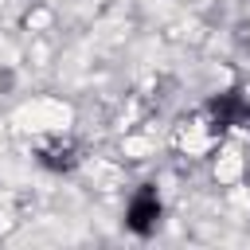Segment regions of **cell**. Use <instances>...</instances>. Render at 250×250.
I'll return each mask as SVG.
<instances>
[{
  "instance_id": "cell-1",
  "label": "cell",
  "mask_w": 250,
  "mask_h": 250,
  "mask_svg": "<svg viewBox=\"0 0 250 250\" xmlns=\"http://www.w3.org/2000/svg\"><path fill=\"white\" fill-rule=\"evenodd\" d=\"M160 219H164V199H160V191H156L152 184H141V188L129 195V203H125V227H129L137 238H148V234L160 227Z\"/></svg>"
}]
</instances>
